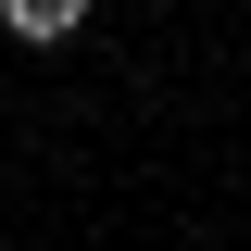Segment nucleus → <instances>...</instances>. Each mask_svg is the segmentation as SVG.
Returning <instances> with one entry per match:
<instances>
[{
  "instance_id": "f257e3e1",
  "label": "nucleus",
  "mask_w": 251,
  "mask_h": 251,
  "mask_svg": "<svg viewBox=\"0 0 251 251\" xmlns=\"http://www.w3.org/2000/svg\"><path fill=\"white\" fill-rule=\"evenodd\" d=\"M0 25L25 38V50H63V38L88 25V0H0Z\"/></svg>"
}]
</instances>
